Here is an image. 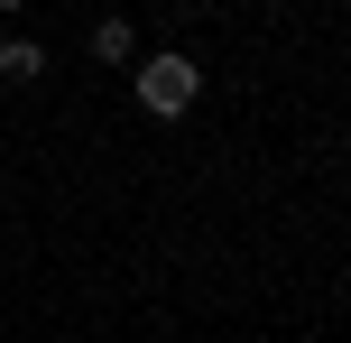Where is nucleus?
<instances>
[{
  "label": "nucleus",
  "instance_id": "nucleus-4",
  "mask_svg": "<svg viewBox=\"0 0 351 343\" xmlns=\"http://www.w3.org/2000/svg\"><path fill=\"white\" fill-rule=\"evenodd\" d=\"M19 10H37V0H0V19H19Z\"/></svg>",
  "mask_w": 351,
  "mask_h": 343
},
{
  "label": "nucleus",
  "instance_id": "nucleus-3",
  "mask_svg": "<svg viewBox=\"0 0 351 343\" xmlns=\"http://www.w3.org/2000/svg\"><path fill=\"white\" fill-rule=\"evenodd\" d=\"M93 56H102V65H130V56H139V28H130V19H102V28H93Z\"/></svg>",
  "mask_w": 351,
  "mask_h": 343
},
{
  "label": "nucleus",
  "instance_id": "nucleus-1",
  "mask_svg": "<svg viewBox=\"0 0 351 343\" xmlns=\"http://www.w3.org/2000/svg\"><path fill=\"white\" fill-rule=\"evenodd\" d=\"M130 93H139L148 121H185L194 93H204V65L185 47H148V56H130Z\"/></svg>",
  "mask_w": 351,
  "mask_h": 343
},
{
  "label": "nucleus",
  "instance_id": "nucleus-2",
  "mask_svg": "<svg viewBox=\"0 0 351 343\" xmlns=\"http://www.w3.org/2000/svg\"><path fill=\"white\" fill-rule=\"evenodd\" d=\"M47 74V47L37 37H0V84H37Z\"/></svg>",
  "mask_w": 351,
  "mask_h": 343
}]
</instances>
